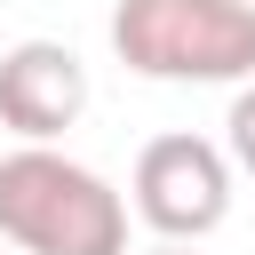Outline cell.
<instances>
[{"instance_id":"obj_1","label":"cell","mask_w":255,"mask_h":255,"mask_svg":"<svg viewBox=\"0 0 255 255\" xmlns=\"http://www.w3.org/2000/svg\"><path fill=\"white\" fill-rule=\"evenodd\" d=\"M0 239L16 255H128V199L56 143L0 159Z\"/></svg>"},{"instance_id":"obj_2","label":"cell","mask_w":255,"mask_h":255,"mask_svg":"<svg viewBox=\"0 0 255 255\" xmlns=\"http://www.w3.org/2000/svg\"><path fill=\"white\" fill-rule=\"evenodd\" d=\"M112 56L135 80L239 88V80H255V8L247 0H120Z\"/></svg>"},{"instance_id":"obj_3","label":"cell","mask_w":255,"mask_h":255,"mask_svg":"<svg viewBox=\"0 0 255 255\" xmlns=\"http://www.w3.org/2000/svg\"><path fill=\"white\" fill-rule=\"evenodd\" d=\"M231 151L207 143V135H151L135 151V215L159 231V239H207L223 215H231Z\"/></svg>"},{"instance_id":"obj_4","label":"cell","mask_w":255,"mask_h":255,"mask_svg":"<svg viewBox=\"0 0 255 255\" xmlns=\"http://www.w3.org/2000/svg\"><path fill=\"white\" fill-rule=\"evenodd\" d=\"M88 112V64L64 40H16L0 56V128H16L24 143H56L64 128H80Z\"/></svg>"},{"instance_id":"obj_5","label":"cell","mask_w":255,"mask_h":255,"mask_svg":"<svg viewBox=\"0 0 255 255\" xmlns=\"http://www.w3.org/2000/svg\"><path fill=\"white\" fill-rule=\"evenodd\" d=\"M223 151H231V167H239V175H255V80H239V96H231Z\"/></svg>"},{"instance_id":"obj_6","label":"cell","mask_w":255,"mask_h":255,"mask_svg":"<svg viewBox=\"0 0 255 255\" xmlns=\"http://www.w3.org/2000/svg\"><path fill=\"white\" fill-rule=\"evenodd\" d=\"M151 255H199V247H191V239H159Z\"/></svg>"},{"instance_id":"obj_7","label":"cell","mask_w":255,"mask_h":255,"mask_svg":"<svg viewBox=\"0 0 255 255\" xmlns=\"http://www.w3.org/2000/svg\"><path fill=\"white\" fill-rule=\"evenodd\" d=\"M247 8H255V0H247Z\"/></svg>"}]
</instances>
